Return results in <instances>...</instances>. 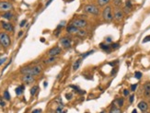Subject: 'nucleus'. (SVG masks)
Masks as SVG:
<instances>
[{"label": "nucleus", "mask_w": 150, "mask_h": 113, "mask_svg": "<svg viewBox=\"0 0 150 113\" xmlns=\"http://www.w3.org/2000/svg\"><path fill=\"white\" fill-rule=\"evenodd\" d=\"M83 11L85 13L89 15H94V16H97V15L100 14V9H99V7H97L96 5H93V4H88V5H86L83 8Z\"/></svg>", "instance_id": "nucleus-1"}, {"label": "nucleus", "mask_w": 150, "mask_h": 113, "mask_svg": "<svg viewBox=\"0 0 150 113\" xmlns=\"http://www.w3.org/2000/svg\"><path fill=\"white\" fill-rule=\"evenodd\" d=\"M102 18L106 22H112L113 20V14H112V8L110 6L105 7L104 10L102 12Z\"/></svg>", "instance_id": "nucleus-2"}, {"label": "nucleus", "mask_w": 150, "mask_h": 113, "mask_svg": "<svg viewBox=\"0 0 150 113\" xmlns=\"http://www.w3.org/2000/svg\"><path fill=\"white\" fill-rule=\"evenodd\" d=\"M0 43L5 48H7L10 45V37L7 35L6 32H0Z\"/></svg>", "instance_id": "nucleus-3"}, {"label": "nucleus", "mask_w": 150, "mask_h": 113, "mask_svg": "<svg viewBox=\"0 0 150 113\" xmlns=\"http://www.w3.org/2000/svg\"><path fill=\"white\" fill-rule=\"evenodd\" d=\"M70 25H73L75 27L78 28L79 29H82L83 28L87 27V21L85 19V18H75Z\"/></svg>", "instance_id": "nucleus-4"}, {"label": "nucleus", "mask_w": 150, "mask_h": 113, "mask_svg": "<svg viewBox=\"0 0 150 113\" xmlns=\"http://www.w3.org/2000/svg\"><path fill=\"white\" fill-rule=\"evenodd\" d=\"M12 8H13V6L8 1H0V11L8 12Z\"/></svg>", "instance_id": "nucleus-5"}, {"label": "nucleus", "mask_w": 150, "mask_h": 113, "mask_svg": "<svg viewBox=\"0 0 150 113\" xmlns=\"http://www.w3.org/2000/svg\"><path fill=\"white\" fill-rule=\"evenodd\" d=\"M60 43L65 49H69L72 47V40L68 37H64L60 40Z\"/></svg>", "instance_id": "nucleus-6"}, {"label": "nucleus", "mask_w": 150, "mask_h": 113, "mask_svg": "<svg viewBox=\"0 0 150 113\" xmlns=\"http://www.w3.org/2000/svg\"><path fill=\"white\" fill-rule=\"evenodd\" d=\"M21 80H22V82L24 83V84H26V85H31V84H32V83H34L35 81V78L33 75H32V74H23V76H22V78H21Z\"/></svg>", "instance_id": "nucleus-7"}, {"label": "nucleus", "mask_w": 150, "mask_h": 113, "mask_svg": "<svg viewBox=\"0 0 150 113\" xmlns=\"http://www.w3.org/2000/svg\"><path fill=\"white\" fill-rule=\"evenodd\" d=\"M62 52V49L60 48L59 46H55V47H52V49L48 52V56L49 57H56L57 55H59Z\"/></svg>", "instance_id": "nucleus-8"}, {"label": "nucleus", "mask_w": 150, "mask_h": 113, "mask_svg": "<svg viewBox=\"0 0 150 113\" xmlns=\"http://www.w3.org/2000/svg\"><path fill=\"white\" fill-rule=\"evenodd\" d=\"M132 8H133V3L131 2V0H126L125 1V6L123 7V13H125V14H129L131 10H132Z\"/></svg>", "instance_id": "nucleus-9"}, {"label": "nucleus", "mask_w": 150, "mask_h": 113, "mask_svg": "<svg viewBox=\"0 0 150 113\" xmlns=\"http://www.w3.org/2000/svg\"><path fill=\"white\" fill-rule=\"evenodd\" d=\"M123 16H124V13H123V11L122 9H120V8H117L114 12V15H113V18H115L116 20H122V18H123Z\"/></svg>", "instance_id": "nucleus-10"}, {"label": "nucleus", "mask_w": 150, "mask_h": 113, "mask_svg": "<svg viewBox=\"0 0 150 113\" xmlns=\"http://www.w3.org/2000/svg\"><path fill=\"white\" fill-rule=\"evenodd\" d=\"M1 26H2V28H3L5 30H7V31H13V30H14L13 25L11 24V23H9V22L1 21Z\"/></svg>", "instance_id": "nucleus-11"}, {"label": "nucleus", "mask_w": 150, "mask_h": 113, "mask_svg": "<svg viewBox=\"0 0 150 113\" xmlns=\"http://www.w3.org/2000/svg\"><path fill=\"white\" fill-rule=\"evenodd\" d=\"M42 71V65H35V66H32L31 74L33 75V76H36V75L40 74V73H41Z\"/></svg>", "instance_id": "nucleus-12"}, {"label": "nucleus", "mask_w": 150, "mask_h": 113, "mask_svg": "<svg viewBox=\"0 0 150 113\" xmlns=\"http://www.w3.org/2000/svg\"><path fill=\"white\" fill-rule=\"evenodd\" d=\"M137 107H138V109H139L141 111H143V112H146L147 110H148V104H147L146 101H140L139 103H138V105H137Z\"/></svg>", "instance_id": "nucleus-13"}, {"label": "nucleus", "mask_w": 150, "mask_h": 113, "mask_svg": "<svg viewBox=\"0 0 150 113\" xmlns=\"http://www.w3.org/2000/svg\"><path fill=\"white\" fill-rule=\"evenodd\" d=\"M79 30H80L79 28L73 26V25H69V26L67 27V31L68 32V33H71V34H73V33H78Z\"/></svg>", "instance_id": "nucleus-14"}, {"label": "nucleus", "mask_w": 150, "mask_h": 113, "mask_svg": "<svg viewBox=\"0 0 150 113\" xmlns=\"http://www.w3.org/2000/svg\"><path fill=\"white\" fill-rule=\"evenodd\" d=\"M32 66H25V67L21 68L20 70V73L22 74H31V72H32Z\"/></svg>", "instance_id": "nucleus-15"}, {"label": "nucleus", "mask_w": 150, "mask_h": 113, "mask_svg": "<svg viewBox=\"0 0 150 113\" xmlns=\"http://www.w3.org/2000/svg\"><path fill=\"white\" fill-rule=\"evenodd\" d=\"M100 47L101 50H103L104 52H107V53H110L111 52V45H109V44H105V43H100Z\"/></svg>", "instance_id": "nucleus-16"}, {"label": "nucleus", "mask_w": 150, "mask_h": 113, "mask_svg": "<svg viewBox=\"0 0 150 113\" xmlns=\"http://www.w3.org/2000/svg\"><path fill=\"white\" fill-rule=\"evenodd\" d=\"M81 63H82V59H78V60H77L75 63H74V64H73V71L74 72H76L78 68L80 67Z\"/></svg>", "instance_id": "nucleus-17"}, {"label": "nucleus", "mask_w": 150, "mask_h": 113, "mask_svg": "<svg viewBox=\"0 0 150 113\" xmlns=\"http://www.w3.org/2000/svg\"><path fill=\"white\" fill-rule=\"evenodd\" d=\"M111 0H97V4L99 7H107Z\"/></svg>", "instance_id": "nucleus-18"}, {"label": "nucleus", "mask_w": 150, "mask_h": 113, "mask_svg": "<svg viewBox=\"0 0 150 113\" xmlns=\"http://www.w3.org/2000/svg\"><path fill=\"white\" fill-rule=\"evenodd\" d=\"M144 90H145V95L149 96L150 95V83L147 82L144 85Z\"/></svg>", "instance_id": "nucleus-19"}, {"label": "nucleus", "mask_w": 150, "mask_h": 113, "mask_svg": "<svg viewBox=\"0 0 150 113\" xmlns=\"http://www.w3.org/2000/svg\"><path fill=\"white\" fill-rule=\"evenodd\" d=\"M24 89H25V86L23 85L17 86V88H16V90H15V91H16V94H17V96L22 95V93H23V91H24Z\"/></svg>", "instance_id": "nucleus-20"}, {"label": "nucleus", "mask_w": 150, "mask_h": 113, "mask_svg": "<svg viewBox=\"0 0 150 113\" xmlns=\"http://www.w3.org/2000/svg\"><path fill=\"white\" fill-rule=\"evenodd\" d=\"M2 18H6L7 20H9L11 18H13V14L11 13L10 11H8V12H5L3 15H2Z\"/></svg>", "instance_id": "nucleus-21"}, {"label": "nucleus", "mask_w": 150, "mask_h": 113, "mask_svg": "<svg viewBox=\"0 0 150 113\" xmlns=\"http://www.w3.org/2000/svg\"><path fill=\"white\" fill-rule=\"evenodd\" d=\"M56 61V57H49L48 59L44 60V64H51L52 63H54Z\"/></svg>", "instance_id": "nucleus-22"}, {"label": "nucleus", "mask_w": 150, "mask_h": 113, "mask_svg": "<svg viewBox=\"0 0 150 113\" xmlns=\"http://www.w3.org/2000/svg\"><path fill=\"white\" fill-rule=\"evenodd\" d=\"M39 90V86L38 85H34V86H32V88H31V95L32 96H34L37 91Z\"/></svg>", "instance_id": "nucleus-23"}, {"label": "nucleus", "mask_w": 150, "mask_h": 113, "mask_svg": "<svg viewBox=\"0 0 150 113\" xmlns=\"http://www.w3.org/2000/svg\"><path fill=\"white\" fill-rule=\"evenodd\" d=\"M113 6L115 7H120L122 4V0H113Z\"/></svg>", "instance_id": "nucleus-24"}, {"label": "nucleus", "mask_w": 150, "mask_h": 113, "mask_svg": "<svg viewBox=\"0 0 150 113\" xmlns=\"http://www.w3.org/2000/svg\"><path fill=\"white\" fill-rule=\"evenodd\" d=\"M95 53V50H91V51H89V52H87V53H84V54H82V59H85L86 57H87V56H89L90 54H92V53Z\"/></svg>", "instance_id": "nucleus-25"}, {"label": "nucleus", "mask_w": 150, "mask_h": 113, "mask_svg": "<svg viewBox=\"0 0 150 113\" xmlns=\"http://www.w3.org/2000/svg\"><path fill=\"white\" fill-rule=\"evenodd\" d=\"M110 113H122V110L118 108H116V107H112Z\"/></svg>", "instance_id": "nucleus-26"}, {"label": "nucleus", "mask_w": 150, "mask_h": 113, "mask_svg": "<svg viewBox=\"0 0 150 113\" xmlns=\"http://www.w3.org/2000/svg\"><path fill=\"white\" fill-rule=\"evenodd\" d=\"M4 99H6V100H10V95H9V92L7 91V90L4 92Z\"/></svg>", "instance_id": "nucleus-27"}, {"label": "nucleus", "mask_w": 150, "mask_h": 113, "mask_svg": "<svg viewBox=\"0 0 150 113\" xmlns=\"http://www.w3.org/2000/svg\"><path fill=\"white\" fill-rule=\"evenodd\" d=\"M142 73L141 72H139V71H137V72H135L134 73V77L136 78V79H141V77H142Z\"/></svg>", "instance_id": "nucleus-28"}, {"label": "nucleus", "mask_w": 150, "mask_h": 113, "mask_svg": "<svg viewBox=\"0 0 150 113\" xmlns=\"http://www.w3.org/2000/svg\"><path fill=\"white\" fill-rule=\"evenodd\" d=\"M123 103H124V99H117V104H118L119 107L123 106Z\"/></svg>", "instance_id": "nucleus-29"}, {"label": "nucleus", "mask_w": 150, "mask_h": 113, "mask_svg": "<svg viewBox=\"0 0 150 113\" xmlns=\"http://www.w3.org/2000/svg\"><path fill=\"white\" fill-rule=\"evenodd\" d=\"M120 47V44L119 43H112V45H111V48L112 50H117Z\"/></svg>", "instance_id": "nucleus-30"}, {"label": "nucleus", "mask_w": 150, "mask_h": 113, "mask_svg": "<svg viewBox=\"0 0 150 113\" xmlns=\"http://www.w3.org/2000/svg\"><path fill=\"white\" fill-rule=\"evenodd\" d=\"M79 36H81V37H84V36H86L87 35V31H85V30H82V29H80L79 30V32L77 33Z\"/></svg>", "instance_id": "nucleus-31"}, {"label": "nucleus", "mask_w": 150, "mask_h": 113, "mask_svg": "<svg viewBox=\"0 0 150 113\" xmlns=\"http://www.w3.org/2000/svg\"><path fill=\"white\" fill-rule=\"evenodd\" d=\"M72 98H73V95H72L71 93H67V94H66V99H67V100L72 99Z\"/></svg>", "instance_id": "nucleus-32"}, {"label": "nucleus", "mask_w": 150, "mask_h": 113, "mask_svg": "<svg viewBox=\"0 0 150 113\" xmlns=\"http://www.w3.org/2000/svg\"><path fill=\"white\" fill-rule=\"evenodd\" d=\"M148 42H150V35L147 36V37H145V39L143 40V43Z\"/></svg>", "instance_id": "nucleus-33"}, {"label": "nucleus", "mask_w": 150, "mask_h": 113, "mask_svg": "<svg viewBox=\"0 0 150 113\" xmlns=\"http://www.w3.org/2000/svg\"><path fill=\"white\" fill-rule=\"evenodd\" d=\"M136 87H137V84H133V85H131V91H135Z\"/></svg>", "instance_id": "nucleus-34"}, {"label": "nucleus", "mask_w": 150, "mask_h": 113, "mask_svg": "<svg viewBox=\"0 0 150 113\" xmlns=\"http://www.w3.org/2000/svg\"><path fill=\"white\" fill-rule=\"evenodd\" d=\"M0 106L1 107H5L6 106V103L4 101V99L2 98H0Z\"/></svg>", "instance_id": "nucleus-35"}, {"label": "nucleus", "mask_w": 150, "mask_h": 113, "mask_svg": "<svg viewBox=\"0 0 150 113\" xmlns=\"http://www.w3.org/2000/svg\"><path fill=\"white\" fill-rule=\"evenodd\" d=\"M26 23H27V20H26V19H23V20H22V21L20 22V24H19V26H20L21 28H22V27H24L25 24H26Z\"/></svg>", "instance_id": "nucleus-36"}, {"label": "nucleus", "mask_w": 150, "mask_h": 113, "mask_svg": "<svg viewBox=\"0 0 150 113\" xmlns=\"http://www.w3.org/2000/svg\"><path fill=\"white\" fill-rule=\"evenodd\" d=\"M118 63H119V61H113V63H110L109 65H111V66H115Z\"/></svg>", "instance_id": "nucleus-37"}, {"label": "nucleus", "mask_w": 150, "mask_h": 113, "mask_svg": "<svg viewBox=\"0 0 150 113\" xmlns=\"http://www.w3.org/2000/svg\"><path fill=\"white\" fill-rule=\"evenodd\" d=\"M6 61H7V58H6V57H4V58H1V59H0V65H2V64H3L4 63L6 62Z\"/></svg>", "instance_id": "nucleus-38"}, {"label": "nucleus", "mask_w": 150, "mask_h": 113, "mask_svg": "<svg viewBox=\"0 0 150 113\" xmlns=\"http://www.w3.org/2000/svg\"><path fill=\"white\" fill-rule=\"evenodd\" d=\"M133 99H134V96L133 95H131L130 96V99H129V102L132 104V103L133 102Z\"/></svg>", "instance_id": "nucleus-39"}, {"label": "nucleus", "mask_w": 150, "mask_h": 113, "mask_svg": "<svg viewBox=\"0 0 150 113\" xmlns=\"http://www.w3.org/2000/svg\"><path fill=\"white\" fill-rule=\"evenodd\" d=\"M32 113H42V110L41 109H36V110H32Z\"/></svg>", "instance_id": "nucleus-40"}, {"label": "nucleus", "mask_w": 150, "mask_h": 113, "mask_svg": "<svg viewBox=\"0 0 150 113\" xmlns=\"http://www.w3.org/2000/svg\"><path fill=\"white\" fill-rule=\"evenodd\" d=\"M129 90H128V89H124V90H123V95L125 96V97H127V96L129 95Z\"/></svg>", "instance_id": "nucleus-41"}, {"label": "nucleus", "mask_w": 150, "mask_h": 113, "mask_svg": "<svg viewBox=\"0 0 150 113\" xmlns=\"http://www.w3.org/2000/svg\"><path fill=\"white\" fill-rule=\"evenodd\" d=\"M70 87L71 88L75 89V90H77V91H78L79 90V86H77V85H70Z\"/></svg>", "instance_id": "nucleus-42"}, {"label": "nucleus", "mask_w": 150, "mask_h": 113, "mask_svg": "<svg viewBox=\"0 0 150 113\" xmlns=\"http://www.w3.org/2000/svg\"><path fill=\"white\" fill-rule=\"evenodd\" d=\"M77 93H78V94H80V95H84V94H86V91H85V90H80V89H79V90L77 91Z\"/></svg>", "instance_id": "nucleus-43"}, {"label": "nucleus", "mask_w": 150, "mask_h": 113, "mask_svg": "<svg viewBox=\"0 0 150 113\" xmlns=\"http://www.w3.org/2000/svg\"><path fill=\"white\" fill-rule=\"evenodd\" d=\"M56 113H62V107H59V108L56 110Z\"/></svg>", "instance_id": "nucleus-44"}, {"label": "nucleus", "mask_w": 150, "mask_h": 113, "mask_svg": "<svg viewBox=\"0 0 150 113\" xmlns=\"http://www.w3.org/2000/svg\"><path fill=\"white\" fill-rule=\"evenodd\" d=\"M106 42H109V43H111L112 42V38H111V37H108V38H106Z\"/></svg>", "instance_id": "nucleus-45"}, {"label": "nucleus", "mask_w": 150, "mask_h": 113, "mask_svg": "<svg viewBox=\"0 0 150 113\" xmlns=\"http://www.w3.org/2000/svg\"><path fill=\"white\" fill-rule=\"evenodd\" d=\"M117 69H116V68H113V70L112 71V75H113V74H116V73H117Z\"/></svg>", "instance_id": "nucleus-46"}, {"label": "nucleus", "mask_w": 150, "mask_h": 113, "mask_svg": "<svg viewBox=\"0 0 150 113\" xmlns=\"http://www.w3.org/2000/svg\"><path fill=\"white\" fill-rule=\"evenodd\" d=\"M52 0H48V1H47V3H46V5H45V7H48L50 4L52 3Z\"/></svg>", "instance_id": "nucleus-47"}, {"label": "nucleus", "mask_w": 150, "mask_h": 113, "mask_svg": "<svg viewBox=\"0 0 150 113\" xmlns=\"http://www.w3.org/2000/svg\"><path fill=\"white\" fill-rule=\"evenodd\" d=\"M22 35H23V31H19L18 35H17V37H18V38H20V37H21Z\"/></svg>", "instance_id": "nucleus-48"}, {"label": "nucleus", "mask_w": 150, "mask_h": 113, "mask_svg": "<svg viewBox=\"0 0 150 113\" xmlns=\"http://www.w3.org/2000/svg\"><path fill=\"white\" fill-rule=\"evenodd\" d=\"M132 113H137V110H133V111H132Z\"/></svg>", "instance_id": "nucleus-49"}, {"label": "nucleus", "mask_w": 150, "mask_h": 113, "mask_svg": "<svg viewBox=\"0 0 150 113\" xmlns=\"http://www.w3.org/2000/svg\"><path fill=\"white\" fill-rule=\"evenodd\" d=\"M47 86V82H44V87Z\"/></svg>", "instance_id": "nucleus-50"}, {"label": "nucleus", "mask_w": 150, "mask_h": 113, "mask_svg": "<svg viewBox=\"0 0 150 113\" xmlns=\"http://www.w3.org/2000/svg\"><path fill=\"white\" fill-rule=\"evenodd\" d=\"M100 113H106V112H105V111H101Z\"/></svg>", "instance_id": "nucleus-51"}, {"label": "nucleus", "mask_w": 150, "mask_h": 113, "mask_svg": "<svg viewBox=\"0 0 150 113\" xmlns=\"http://www.w3.org/2000/svg\"><path fill=\"white\" fill-rule=\"evenodd\" d=\"M144 113H148V112H147V111H146V112H144Z\"/></svg>", "instance_id": "nucleus-52"}, {"label": "nucleus", "mask_w": 150, "mask_h": 113, "mask_svg": "<svg viewBox=\"0 0 150 113\" xmlns=\"http://www.w3.org/2000/svg\"><path fill=\"white\" fill-rule=\"evenodd\" d=\"M62 113H66V112H65V111H64V112H62Z\"/></svg>", "instance_id": "nucleus-53"}]
</instances>
